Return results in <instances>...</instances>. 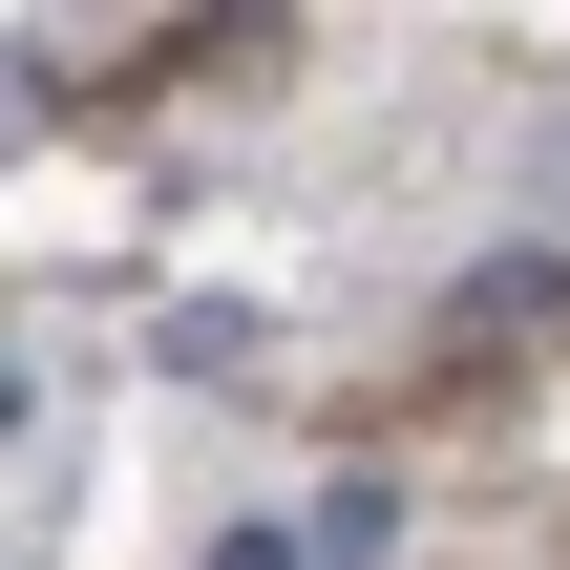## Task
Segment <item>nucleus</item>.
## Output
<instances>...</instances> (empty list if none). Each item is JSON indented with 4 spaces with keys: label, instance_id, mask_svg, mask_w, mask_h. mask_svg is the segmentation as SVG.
Returning a JSON list of instances; mask_svg holds the SVG:
<instances>
[{
    "label": "nucleus",
    "instance_id": "7ed1b4c3",
    "mask_svg": "<svg viewBox=\"0 0 570 570\" xmlns=\"http://www.w3.org/2000/svg\"><path fill=\"white\" fill-rule=\"evenodd\" d=\"M212 570H317V529H212Z\"/></svg>",
    "mask_w": 570,
    "mask_h": 570
},
{
    "label": "nucleus",
    "instance_id": "f257e3e1",
    "mask_svg": "<svg viewBox=\"0 0 570 570\" xmlns=\"http://www.w3.org/2000/svg\"><path fill=\"white\" fill-rule=\"evenodd\" d=\"M570 317V254H487L465 296H444V338H550Z\"/></svg>",
    "mask_w": 570,
    "mask_h": 570
},
{
    "label": "nucleus",
    "instance_id": "f03ea898",
    "mask_svg": "<svg viewBox=\"0 0 570 570\" xmlns=\"http://www.w3.org/2000/svg\"><path fill=\"white\" fill-rule=\"evenodd\" d=\"M296 529H317V570H381V550H402V487H317Z\"/></svg>",
    "mask_w": 570,
    "mask_h": 570
}]
</instances>
